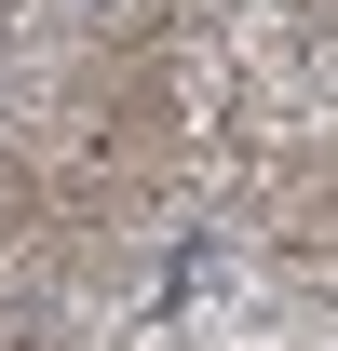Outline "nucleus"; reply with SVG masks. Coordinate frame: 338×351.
<instances>
[{"instance_id": "1", "label": "nucleus", "mask_w": 338, "mask_h": 351, "mask_svg": "<svg viewBox=\"0 0 338 351\" xmlns=\"http://www.w3.org/2000/svg\"><path fill=\"white\" fill-rule=\"evenodd\" d=\"M82 14H95V0H82Z\"/></svg>"}]
</instances>
